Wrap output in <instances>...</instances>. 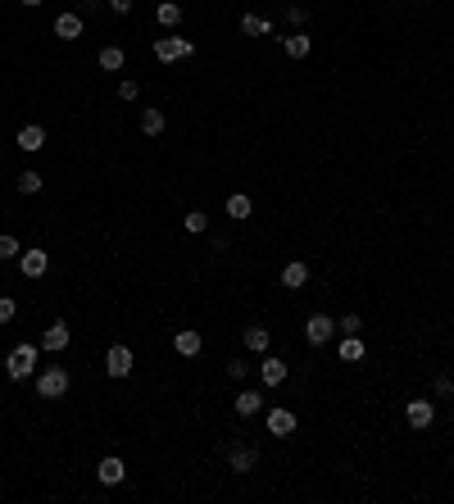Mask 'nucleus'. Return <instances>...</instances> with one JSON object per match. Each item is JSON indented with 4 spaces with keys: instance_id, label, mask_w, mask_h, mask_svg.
Instances as JSON below:
<instances>
[{
    "instance_id": "obj_12",
    "label": "nucleus",
    "mask_w": 454,
    "mask_h": 504,
    "mask_svg": "<svg viewBox=\"0 0 454 504\" xmlns=\"http://www.w3.org/2000/svg\"><path fill=\"white\" fill-rule=\"evenodd\" d=\"M241 341H245V350H254V354H268V346H273V331H268L264 323H250L241 331Z\"/></svg>"
},
{
    "instance_id": "obj_22",
    "label": "nucleus",
    "mask_w": 454,
    "mask_h": 504,
    "mask_svg": "<svg viewBox=\"0 0 454 504\" xmlns=\"http://www.w3.org/2000/svg\"><path fill=\"white\" fill-rule=\"evenodd\" d=\"M164 128H168L164 109H141V132H145V137H159Z\"/></svg>"
},
{
    "instance_id": "obj_20",
    "label": "nucleus",
    "mask_w": 454,
    "mask_h": 504,
    "mask_svg": "<svg viewBox=\"0 0 454 504\" xmlns=\"http://www.w3.org/2000/svg\"><path fill=\"white\" fill-rule=\"evenodd\" d=\"M282 51H287L291 59H304V55H309V51H314V41H309V36H304V32L296 28V32H291V36H287V41H282Z\"/></svg>"
},
{
    "instance_id": "obj_23",
    "label": "nucleus",
    "mask_w": 454,
    "mask_h": 504,
    "mask_svg": "<svg viewBox=\"0 0 454 504\" xmlns=\"http://www.w3.org/2000/svg\"><path fill=\"white\" fill-rule=\"evenodd\" d=\"M14 187H19L23 195H36V191H41V187H46V178H41V173H36V168H23V173H19V182H14Z\"/></svg>"
},
{
    "instance_id": "obj_8",
    "label": "nucleus",
    "mask_w": 454,
    "mask_h": 504,
    "mask_svg": "<svg viewBox=\"0 0 454 504\" xmlns=\"http://www.w3.org/2000/svg\"><path fill=\"white\" fill-rule=\"evenodd\" d=\"M223 454H227V463H232V473H254V463H259V450L254 446H223Z\"/></svg>"
},
{
    "instance_id": "obj_16",
    "label": "nucleus",
    "mask_w": 454,
    "mask_h": 504,
    "mask_svg": "<svg viewBox=\"0 0 454 504\" xmlns=\"http://www.w3.org/2000/svg\"><path fill=\"white\" fill-rule=\"evenodd\" d=\"M55 36H59V41H78V36H82V14H73V9H68V14H59L55 19Z\"/></svg>"
},
{
    "instance_id": "obj_10",
    "label": "nucleus",
    "mask_w": 454,
    "mask_h": 504,
    "mask_svg": "<svg viewBox=\"0 0 454 504\" xmlns=\"http://www.w3.org/2000/svg\"><path fill=\"white\" fill-rule=\"evenodd\" d=\"M68 341H73L68 323H51V327H46V336H41V350H46V354H64Z\"/></svg>"
},
{
    "instance_id": "obj_25",
    "label": "nucleus",
    "mask_w": 454,
    "mask_h": 504,
    "mask_svg": "<svg viewBox=\"0 0 454 504\" xmlns=\"http://www.w3.org/2000/svg\"><path fill=\"white\" fill-rule=\"evenodd\" d=\"M336 354H341L346 364H359V359H363V341H359V336H346V341L336 346Z\"/></svg>"
},
{
    "instance_id": "obj_32",
    "label": "nucleus",
    "mask_w": 454,
    "mask_h": 504,
    "mask_svg": "<svg viewBox=\"0 0 454 504\" xmlns=\"http://www.w3.org/2000/svg\"><path fill=\"white\" fill-rule=\"evenodd\" d=\"M137 96H141V87H137L132 78H123V82H118V101H137Z\"/></svg>"
},
{
    "instance_id": "obj_18",
    "label": "nucleus",
    "mask_w": 454,
    "mask_h": 504,
    "mask_svg": "<svg viewBox=\"0 0 454 504\" xmlns=\"http://www.w3.org/2000/svg\"><path fill=\"white\" fill-rule=\"evenodd\" d=\"M96 64H100L105 73H123V64H128V51H123V46H105V51L96 55Z\"/></svg>"
},
{
    "instance_id": "obj_28",
    "label": "nucleus",
    "mask_w": 454,
    "mask_h": 504,
    "mask_svg": "<svg viewBox=\"0 0 454 504\" xmlns=\"http://www.w3.org/2000/svg\"><path fill=\"white\" fill-rule=\"evenodd\" d=\"M19 254H23L19 237H9V232H0V259H19Z\"/></svg>"
},
{
    "instance_id": "obj_29",
    "label": "nucleus",
    "mask_w": 454,
    "mask_h": 504,
    "mask_svg": "<svg viewBox=\"0 0 454 504\" xmlns=\"http://www.w3.org/2000/svg\"><path fill=\"white\" fill-rule=\"evenodd\" d=\"M336 331H341V336H359V331H363V318H359V314H346V318L336 323Z\"/></svg>"
},
{
    "instance_id": "obj_35",
    "label": "nucleus",
    "mask_w": 454,
    "mask_h": 504,
    "mask_svg": "<svg viewBox=\"0 0 454 504\" xmlns=\"http://www.w3.org/2000/svg\"><path fill=\"white\" fill-rule=\"evenodd\" d=\"M109 9H114V14H132V5H137V0H105Z\"/></svg>"
},
{
    "instance_id": "obj_7",
    "label": "nucleus",
    "mask_w": 454,
    "mask_h": 504,
    "mask_svg": "<svg viewBox=\"0 0 454 504\" xmlns=\"http://www.w3.org/2000/svg\"><path fill=\"white\" fill-rule=\"evenodd\" d=\"M46 268H51V254H46L41 245H32V250L19 254V273H23V277L36 282V277H46Z\"/></svg>"
},
{
    "instance_id": "obj_2",
    "label": "nucleus",
    "mask_w": 454,
    "mask_h": 504,
    "mask_svg": "<svg viewBox=\"0 0 454 504\" xmlns=\"http://www.w3.org/2000/svg\"><path fill=\"white\" fill-rule=\"evenodd\" d=\"M195 55V41L191 36H155V59L159 64H177V59Z\"/></svg>"
},
{
    "instance_id": "obj_11",
    "label": "nucleus",
    "mask_w": 454,
    "mask_h": 504,
    "mask_svg": "<svg viewBox=\"0 0 454 504\" xmlns=\"http://www.w3.org/2000/svg\"><path fill=\"white\" fill-rule=\"evenodd\" d=\"M173 350L182 354V359H195V354L205 350V336H200V331H195V327H182L177 336H173Z\"/></svg>"
},
{
    "instance_id": "obj_6",
    "label": "nucleus",
    "mask_w": 454,
    "mask_h": 504,
    "mask_svg": "<svg viewBox=\"0 0 454 504\" xmlns=\"http://www.w3.org/2000/svg\"><path fill=\"white\" fill-rule=\"evenodd\" d=\"M404 418H409L413 432H427V427L436 423V404L432 400H409V404H404Z\"/></svg>"
},
{
    "instance_id": "obj_21",
    "label": "nucleus",
    "mask_w": 454,
    "mask_h": 504,
    "mask_svg": "<svg viewBox=\"0 0 454 504\" xmlns=\"http://www.w3.org/2000/svg\"><path fill=\"white\" fill-rule=\"evenodd\" d=\"M259 409H264V391H241L237 396V413L241 418H254Z\"/></svg>"
},
{
    "instance_id": "obj_13",
    "label": "nucleus",
    "mask_w": 454,
    "mask_h": 504,
    "mask_svg": "<svg viewBox=\"0 0 454 504\" xmlns=\"http://www.w3.org/2000/svg\"><path fill=\"white\" fill-rule=\"evenodd\" d=\"M296 432V413L291 409H268V436H291Z\"/></svg>"
},
{
    "instance_id": "obj_5",
    "label": "nucleus",
    "mask_w": 454,
    "mask_h": 504,
    "mask_svg": "<svg viewBox=\"0 0 454 504\" xmlns=\"http://www.w3.org/2000/svg\"><path fill=\"white\" fill-rule=\"evenodd\" d=\"M68 391V373L64 368H46V373H36V396L41 400H59Z\"/></svg>"
},
{
    "instance_id": "obj_3",
    "label": "nucleus",
    "mask_w": 454,
    "mask_h": 504,
    "mask_svg": "<svg viewBox=\"0 0 454 504\" xmlns=\"http://www.w3.org/2000/svg\"><path fill=\"white\" fill-rule=\"evenodd\" d=\"M332 336H336V318L332 314H309L304 318V341H309V346H327Z\"/></svg>"
},
{
    "instance_id": "obj_15",
    "label": "nucleus",
    "mask_w": 454,
    "mask_h": 504,
    "mask_svg": "<svg viewBox=\"0 0 454 504\" xmlns=\"http://www.w3.org/2000/svg\"><path fill=\"white\" fill-rule=\"evenodd\" d=\"M304 282H309V264H304V259H291L287 268H282V287H287V291H300Z\"/></svg>"
},
{
    "instance_id": "obj_1",
    "label": "nucleus",
    "mask_w": 454,
    "mask_h": 504,
    "mask_svg": "<svg viewBox=\"0 0 454 504\" xmlns=\"http://www.w3.org/2000/svg\"><path fill=\"white\" fill-rule=\"evenodd\" d=\"M36 359H41V346L23 341V346H14V350H9V359H5V373L14 377V382H23V377H32V373H36Z\"/></svg>"
},
{
    "instance_id": "obj_9",
    "label": "nucleus",
    "mask_w": 454,
    "mask_h": 504,
    "mask_svg": "<svg viewBox=\"0 0 454 504\" xmlns=\"http://www.w3.org/2000/svg\"><path fill=\"white\" fill-rule=\"evenodd\" d=\"M96 477H100V486H123V482H128V463H123L118 454H109V459H100Z\"/></svg>"
},
{
    "instance_id": "obj_38",
    "label": "nucleus",
    "mask_w": 454,
    "mask_h": 504,
    "mask_svg": "<svg viewBox=\"0 0 454 504\" xmlns=\"http://www.w3.org/2000/svg\"><path fill=\"white\" fill-rule=\"evenodd\" d=\"M413 5H427V0H413Z\"/></svg>"
},
{
    "instance_id": "obj_27",
    "label": "nucleus",
    "mask_w": 454,
    "mask_h": 504,
    "mask_svg": "<svg viewBox=\"0 0 454 504\" xmlns=\"http://www.w3.org/2000/svg\"><path fill=\"white\" fill-rule=\"evenodd\" d=\"M182 227H187V232H195V237H200V232H210V214H205V209H191V214L182 218Z\"/></svg>"
},
{
    "instance_id": "obj_26",
    "label": "nucleus",
    "mask_w": 454,
    "mask_h": 504,
    "mask_svg": "<svg viewBox=\"0 0 454 504\" xmlns=\"http://www.w3.org/2000/svg\"><path fill=\"white\" fill-rule=\"evenodd\" d=\"M241 32H245V36H268V32H273V23L259 19V14H245V19H241Z\"/></svg>"
},
{
    "instance_id": "obj_36",
    "label": "nucleus",
    "mask_w": 454,
    "mask_h": 504,
    "mask_svg": "<svg viewBox=\"0 0 454 504\" xmlns=\"http://www.w3.org/2000/svg\"><path fill=\"white\" fill-rule=\"evenodd\" d=\"M91 9H100V0H82V14H91Z\"/></svg>"
},
{
    "instance_id": "obj_4",
    "label": "nucleus",
    "mask_w": 454,
    "mask_h": 504,
    "mask_svg": "<svg viewBox=\"0 0 454 504\" xmlns=\"http://www.w3.org/2000/svg\"><path fill=\"white\" fill-rule=\"evenodd\" d=\"M132 368H137V354H132V346H109V350H105V373L114 377V382H118V377H128Z\"/></svg>"
},
{
    "instance_id": "obj_31",
    "label": "nucleus",
    "mask_w": 454,
    "mask_h": 504,
    "mask_svg": "<svg viewBox=\"0 0 454 504\" xmlns=\"http://www.w3.org/2000/svg\"><path fill=\"white\" fill-rule=\"evenodd\" d=\"M287 23H291V28H304V23H309V9H304V5H287Z\"/></svg>"
},
{
    "instance_id": "obj_37",
    "label": "nucleus",
    "mask_w": 454,
    "mask_h": 504,
    "mask_svg": "<svg viewBox=\"0 0 454 504\" xmlns=\"http://www.w3.org/2000/svg\"><path fill=\"white\" fill-rule=\"evenodd\" d=\"M19 5H23V9H36V5H41V0H19Z\"/></svg>"
},
{
    "instance_id": "obj_19",
    "label": "nucleus",
    "mask_w": 454,
    "mask_h": 504,
    "mask_svg": "<svg viewBox=\"0 0 454 504\" xmlns=\"http://www.w3.org/2000/svg\"><path fill=\"white\" fill-rule=\"evenodd\" d=\"M155 23H159V28H177V23H182V5H177V0H159V5H155Z\"/></svg>"
},
{
    "instance_id": "obj_30",
    "label": "nucleus",
    "mask_w": 454,
    "mask_h": 504,
    "mask_svg": "<svg viewBox=\"0 0 454 504\" xmlns=\"http://www.w3.org/2000/svg\"><path fill=\"white\" fill-rule=\"evenodd\" d=\"M19 318V300L14 296H0V323H14Z\"/></svg>"
},
{
    "instance_id": "obj_24",
    "label": "nucleus",
    "mask_w": 454,
    "mask_h": 504,
    "mask_svg": "<svg viewBox=\"0 0 454 504\" xmlns=\"http://www.w3.org/2000/svg\"><path fill=\"white\" fill-rule=\"evenodd\" d=\"M250 209H254V205H250V195H245V191H232V195H227V214H232V218H250Z\"/></svg>"
},
{
    "instance_id": "obj_33",
    "label": "nucleus",
    "mask_w": 454,
    "mask_h": 504,
    "mask_svg": "<svg viewBox=\"0 0 454 504\" xmlns=\"http://www.w3.org/2000/svg\"><path fill=\"white\" fill-rule=\"evenodd\" d=\"M227 377H232V382H245V377H250V364L232 359V364H227Z\"/></svg>"
},
{
    "instance_id": "obj_17",
    "label": "nucleus",
    "mask_w": 454,
    "mask_h": 504,
    "mask_svg": "<svg viewBox=\"0 0 454 504\" xmlns=\"http://www.w3.org/2000/svg\"><path fill=\"white\" fill-rule=\"evenodd\" d=\"M259 377H264V386H282V382H287V359H273V354H264Z\"/></svg>"
},
{
    "instance_id": "obj_14",
    "label": "nucleus",
    "mask_w": 454,
    "mask_h": 504,
    "mask_svg": "<svg viewBox=\"0 0 454 504\" xmlns=\"http://www.w3.org/2000/svg\"><path fill=\"white\" fill-rule=\"evenodd\" d=\"M19 150H28V155L46 150V128H41V123H28V128L19 132Z\"/></svg>"
},
{
    "instance_id": "obj_34",
    "label": "nucleus",
    "mask_w": 454,
    "mask_h": 504,
    "mask_svg": "<svg viewBox=\"0 0 454 504\" xmlns=\"http://www.w3.org/2000/svg\"><path fill=\"white\" fill-rule=\"evenodd\" d=\"M432 391H436L440 400H450V396H454V377H436V382H432Z\"/></svg>"
}]
</instances>
